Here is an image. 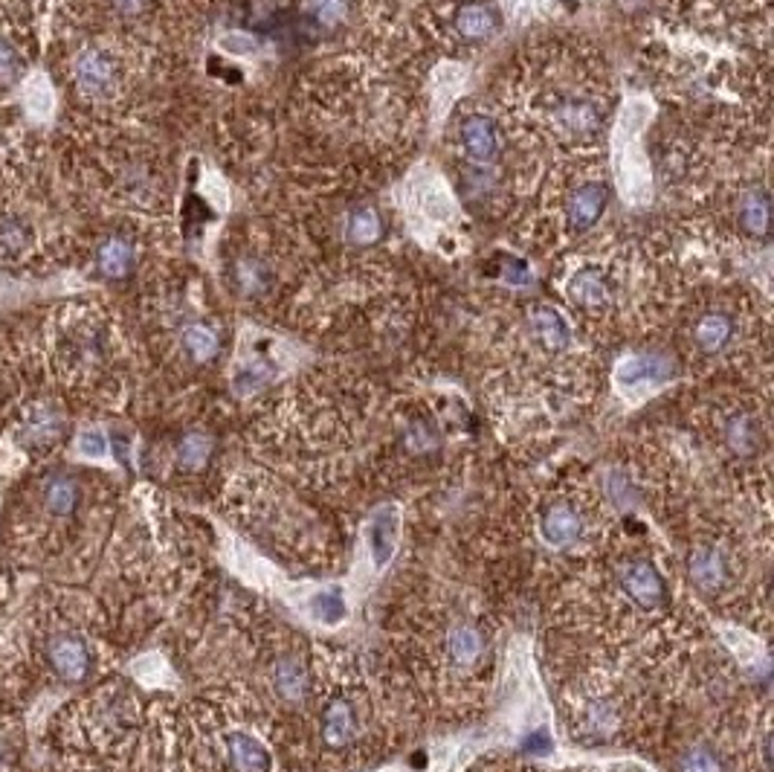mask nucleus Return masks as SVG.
Returning a JSON list of instances; mask_svg holds the SVG:
<instances>
[{
	"mask_svg": "<svg viewBox=\"0 0 774 772\" xmlns=\"http://www.w3.org/2000/svg\"><path fill=\"white\" fill-rule=\"evenodd\" d=\"M73 82L88 100H107L119 88V65L105 47H88L76 56Z\"/></svg>",
	"mask_w": 774,
	"mask_h": 772,
	"instance_id": "obj_1",
	"label": "nucleus"
},
{
	"mask_svg": "<svg viewBox=\"0 0 774 772\" xmlns=\"http://www.w3.org/2000/svg\"><path fill=\"white\" fill-rule=\"evenodd\" d=\"M47 659L56 677L65 682H82L91 673V650L82 636L76 633H58L47 645Z\"/></svg>",
	"mask_w": 774,
	"mask_h": 772,
	"instance_id": "obj_2",
	"label": "nucleus"
},
{
	"mask_svg": "<svg viewBox=\"0 0 774 772\" xmlns=\"http://www.w3.org/2000/svg\"><path fill=\"white\" fill-rule=\"evenodd\" d=\"M621 587L629 596L633 604L642 610H659L661 598H665V581H661L659 569L650 561H633L621 569Z\"/></svg>",
	"mask_w": 774,
	"mask_h": 772,
	"instance_id": "obj_3",
	"label": "nucleus"
},
{
	"mask_svg": "<svg viewBox=\"0 0 774 772\" xmlns=\"http://www.w3.org/2000/svg\"><path fill=\"white\" fill-rule=\"evenodd\" d=\"M322 744L328 749H348L357 740V712L346 698H331L320 714Z\"/></svg>",
	"mask_w": 774,
	"mask_h": 772,
	"instance_id": "obj_4",
	"label": "nucleus"
},
{
	"mask_svg": "<svg viewBox=\"0 0 774 772\" xmlns=\"http://www.w3.org/2000/svg\"><path fill=\"white\" fill-rule=\"evenodd\" d=\"M61 349H65L67 364L73 366V369H93V366H100L102 357H105V337H102L96 325L70 323Z\"/></svg>",
	"mask_w": 774,
	"mask_h": 772,
	"instance_id": "obj_5",
	"label": "nucleus"
},
{
	"mask_svg": "<svg viewBox=\"0 0 774 772\" xmlns=\"http://www.w3.org/2000/svg\"><path fill=\"white\" fill-rule=\"evenodd\" d=\"M459 137H462V149L470 160L476 163H490L499 151V131H496V123L485 114H467L462 119V128H459Z\"/></svg>",
	"mask_w": 774,
	"mask_h": 772,
	"instance_id": "obj_6",
	"label": "nucleus"
},
{
	"mask_svg": "<svg viewBox=\"0 0 774 772\" xmlns=\"http://www.w3.org/2000/svg\"><path fill=\"white\" fill-rule=\"evenodd\" d=\"M688 578L696 590L719 592L728 581V561L717 546H696L688 557Z\"/></svg>",
	"mask_w": 774,
	"mask_h": 772,
	"instance_id": "obj_7",
	"label": "nucleus"
},
{
	"mask_svg": "<svg viewBox=\"0 0 774 772\" xmlns=\"http://www.w3.org/2000/svg\"><path fill=\"white\" fill-rule=\"evenodd\" d=\"M540 534L548 546H571L584 534V517L571 503H554L545 508L543 520H540Z\"/></svg>",
	"mask_w": 774,
	"mask_h": 772,
	"instance_id": "obj_8",
	"label": "nucleus"
},
{
	"mask_svg": "<svg viewBox=\"0 0 774 772\" xmlns=\"http://www.w3.org/2000/svg\"><path fill=\"white\" fill-rule=\"evenodd\" d=\"M673 360L668 355H635L626 357L624 364L619 369V381L621 387H656V383H665L668 378H673Z\"/></svg>",
	"mask_w": 774,
	"mask_h": 772,
	"instance_id": "obj_9",
	"label": "nucleus"
},
{
	"mask_svg": "<svg viewBox=\"0 0 774 772\" xmlns=\"http://www.w3.org/2000/svg\"><path fill=\"white\" fill-rule=\"evenodd\" d=\"M270 682L285 703H302L311 691V673L299 656H281L270 668Z\"/></svg>",
	"mask_w": 774,
	"mask_h": 772,
	"instance_id": "obj_10",
	"label": "nucleus"
},
{
	"mask_svg": "<svg viewBox=\"0 0 774 772\" xmlns=\"http://www.w3.org/2000/svg\"><path fill=\"white\" fill-rule=\"evenodd\" d=\"M607 200H610V189H607L603 183H584V186L571 192V198H568V224L575 227V230H589V227H594L598 224V218L603 216V209H607Z\"/></svg>",
	"mask_w": 774,
	"mask_h": 772,
	"instance_id": "obj_11",
	"label": "nucleus"
},
{
	"mask_svg": "<svg viewBox=\"0 0 774 772\" xmlns=\"http://www.w3.org/2000/svg\"><path fill=\"white\" fill-rule=\"evenodd\" d=\"M453 26L464 42H487V38L499 30V15H496V9L490 7V3L467 0V3L455 9Z\"/></svg>",
	"mask_w": 774,
	"mask_h": 772,
	"instance_id": "obj_12",
	"label": "nucleus"
},
{
	"mask_svg": "<svg viewBox=\"0 0 774 772\" xmlns=\"http://www.w3.org/2000/svg\"><path fill=\"white\" fill-rule=\"evenodd\" d=\"M223 744H227V758L235 772H270L267 749L250 731H230Z\"/></svg>",
	"mask_w": 774,
	"mask_h": 772,
	"instance_id": "obj_13",
	"label": "nucleus"
},
{
	"mask_svg": "<svg viewBox=\"0 0 774 772\" xmlns=\"http://www.w3.org/2000/svg\"><path fill=\"white\" fill-rule=\"evenodd\" d=\"M444 648L447 656H450V662L462 665V668H473V665L482 662V656L487 654V640L476 624L462 622L450 627Z\"/></svg>",
	"mask_w": 774,
	"mask_h": 772,
	"instance_id": "obj_14",
	"label": "nucleus"
},
{
	"mask_svg": "<svg viewBox=\"0 0 774 772\" xmlns=\"http://www.w3.org/2000/svg\"><path fill=\"white\" fill-rule=\"evenodd\" d=\"M554 123L568 137H592L601 128L603 117L598 105L589 100H566L554 111Z\"/></svg>",
	"mask_w": 774,
	"mask_h": 772,
	"instance_id": "obj_15",
	"label": "nucleus"
},
{
	"mask_svg": "<svg viewBox=\"0 0 774 772\" xmlns=\"http://www.w3.org/2000/svg\"><path fill=\"white\" fill-rule=\"evenodd\" d=\"M531 329H534L536 341L543 343L548 352H563L568 346V341H571L566 320H563L561 311L552 306H536L534 311H531Z\"/></svg>",
	"mask_w": 774,
	"mask_h": 772,
	"instance_id": "obj_16",
	"label": "nucleus"
},
{
	"mask_svg": "<svg viewBox=\"0 0 774 772\" xmlns=\"http://www.w3.org/2000/svg\"><path fill=\"white\" fill-rule=\"evenodd\" d=\"M134 262H137V253H134L131 241L125 239H107L96 256V265L107 279H125L134 270Z\"/></svg>",
	"mask_w": 774,
	"mask_h": 772,
	"instance_id": "obj_17",
	"label": "nucleus"
},
{
	"mask_svg": "<svg viewBox=\"0 0 774 772\" xmlns=\"http://www.w3.org/2000/svg\"><path fill=\"white\" fill-rule=\"evenodd\" d=\"M619 708L610 700H592L580 714V726L589 731V738H612V731L619 729Z\"/></svg>",
	"mask_w": 774,
	"mask_h": 772,
	"instance_id": "obj_18",
	"label": "nucleus"
},
{
	"mask_svg": "<svg viewBox=\"0 0 774 772\" xmlns=\"http://www.w3.org/2000/svg\"><path fill=\"white\" fill-rule=\"evenodd\" d=\"M79 506V485L70 476H53L44 488V508L53 517H70Z\"/></svg>",
	"mask_w": 774,
	"mask_h": 772,
	"instance_id": "obj_19",
	"label": "nucleus"
},
{
	"mask_svg": "<svg viewBox=\"0 0 774 772\" xmlns=\"http://www.w3.org/2000/svg\"><path fill=\"white\" fill-rule=\"evenodd\" d=\"M568 297L575 299L577 306L584 308H598L607 302L610 288L603 283V276L598 270H580V274L568 283Z\"/></svg>",
	"mask_w": 774,
	"mask_h": 772,
	"instance_id": "obj_20",
	"label": "nucleus"
},
{
	"mask_svg": "<svg viewBox=\"0 0 774 772\" xmlns=\"http://www.w3.org/2000/svg\"><path fill=\"white\" fill-rule=\"evenodd\" d=\"M725 441H728V448H731L733 453L751 457V453L760 448L758 422H754L751 416H746V413L733 416L731 422H728V427H725Z\"/></svg>",
	"mask_w": 774,
	"mask_h": 772,
	"instance_id": "obj_21",
	"label": "nucleus"
},
{
	"mask_svg": "<svg viewBox=\"0 0 774 772\" xmlns=\"http://www.w3.org/2000/svg\"><path fill=\"white\" fill-rule=\"evenodd\" d=\"M731 316L725 314H705L700 320V325H696V346H700L702 352H719L725 346V343L731 341Z\"/></svg>",
	"mask_w": 774,
	"mask_h": 772,
	"instance_id": "obj_22",
	"label": "nucleus"
},
{
	"mask_svg": "<svg viewBox=\"0 0 774 772\" xmlns=\"http://www.w3.org/2000/svg\"><path fill=\"white\" fill-rule=\"evenodd\" d=\"M740 224L751 235H766L769 230V195L763 189H751L740 204Z\"/></svg>",
	"mask_w": 774,
	"mask_h": 772,
	"instance_id": "obj_23",
	"label": "nucleus"
},
{
	"mask_svg": "<svg viewBox=\"0 0 774 772\" xmlns=\"http://www.w3.org/2000/svg\"><path fill=\"white\" fill-rule=\"evenodd\" d=\"M209 453H212V439L207 433H189L177 448V465L183 471H200L209 462Z\"/></svg>",
	"mask_w": 774,
	"mask_h": 772,
	"instance_id": "obj_24",
	"label": "nucleus"
},
{
	"mask_svg": "<svg viewBox=\"0 0 774 772\" xmlns=\"http://www.w3.org/2000/svg\"><path fill=\"white\" fill-rule=\"evenodd\" d=\"M183 346H186V352H189L198 364H207V360H212V357L218 355V334H215L212 329H207V325H189V329L183 332Z\"/></svg>",
	"mask_w": 774,
	"mask_h": 772,
	"instance_id": "obj_25",
	"label": "nucleus"
},
{
	"mask_svg": "<svg viewBox=\"0 0 774 772\" xmlns=\"http://www.w3.org/2000/svg\"><path fill=\"white\" fill-rule=\"evenodd\" d=\"M58 430H61V418L56 416V410L38 407L26 416L24 433L33 441H42V445L47 441V445H50V441L58 436Z\"/></svg>",
	"mask_w": 774,
	"mask_h": 772,
	"instance_id": "obj_26",
	"label": "nucleus"
},
{
	"mask_svg": "<svg viewBox=\"0 0 774 772\" xmlns=\"http://www.w3.org/2000/svg\"><path fill=\"white\" fill-rule=\"evenodd\" d=\"M348 241L355 244H371V241L380 239V216L371 207H362L357 212H351L348 218Z\"/></svg>",
	"mask_w": 774,
	"mask_h": 772,
	"instance_id": "obj_27",
	"label": "nucleus"
},
{
	"mask_svg": "<svg viewBox=\"0 0 774 772\" xmlns=\"http://www.w3.org/2000/svg\"><path fill=\"white\" fill-rule=\"evenodd\" d=\"M682 772H725L723 761L714 749L708 747H691L682 756V764H679Z\"/></svg>",
	"mask_w": 774,
	"mask_h": 772,
	"instance_id": "obj_28",
	"label": "nucleus"
},
{
	"mask_svg": "<svg viewBox=\"0 0 774 772\" xmlns=\"http://www.w3.org/2000/svg\"><path fill=\"white\" fill-rule=\"evenodd\" d=\"M392 549H395V517L383 515L374 523V561H378V566L386 564Z\"/></svg>",
	"mask_w": 774,
	"mask_h": 772,
	"instance_id": "obj_29",
	"label": "nucleus"
},
{
	"mask_svg": "<svg viewBox=\"0 0 774 772\" xmlns=\"http://www.w3.org/2000/svg\"><path fill=\"white\" fill-rule=\"evenodd\" d=\"M308 12L325 26L343 24L348 15V0H308Z\"/></svg>",
	"mask_w": 774,
	"mask_h": 772,
	"instance_id": "obj_30",
	"label": "nucleus"
},
{
	"mask_svg": "<svg viewBox=\"0 0 774 772\" xmlns=\"http://www.w3.org/2000/svg\"><path fill=\"white\" fill-rule=\"evenodd\" d=\"M24 73V59L15 50V44H9L7 38H0V84H15Z\"/></svg>",
	"mask_w": 774,
	"mask_h": 772,
	"instance_id": "obj_31",
	"label": "nucleus"
},
{
	"mask_svg": "<svg viewBox=\"0 0 774 772\" xmlns=\"http://www.w3.org/2000/svg\"><path fill=\"white\" fill-rule=\"evenodd\" d=\"M239 288L244 293H262L264 288H267V270H264L262 262H256V258H247V262H241L239 265Z\"/></svg>",
	"mask_w": 774,
	"mask_h": 772,
	"instance_id": "obj_32",
	"label": "nucleus"
},
{
	"mask_svg": "<svg viewBox=\"0 0 774 772\" xmlns=\"http://www.w3.org/2000/svg\"><path fill=\"white\" fill-rule=\"evenodd\" d=\"M311 607L316 619H322L325 624H337L339 619L346 615V604H343V598H339L337 592H320V596H313Z\"/></svg>",
	"mask_w": 774,
	"mask_h": 772,
	"instance_id": "obj_33",
	"label": "nucleus"
},
{
	"mask_svg": "<svg viewBox=\"0 0 774 772\" xmlns=\"http://www.w3.org/2000/svg\"><path fill=\"white\" fill-rule=\"evenodd\" d=\"M267 378H270V372H267V366L264 364L244 366V369L235 375V392H239V395H253V392H258L264 383H267Z\"/></svg>",
	"mask_w": 774,
	"mask_h": 772,
	"instance_id": "obj_34",
	"label": "nucleus"
},
{
	"mask_svg": "<svg viewBox=\"0 0 774 772\" xmlns=\"http://www.w3.org/2000/svg\"><path fill=\"white\" fill-rule=\"evenodd\" d=\"M24 241H26L24 221L9 218V221L0 224V250H7V253H21V250H24Z\"/></svg>",
	"mask_w": 774,
	"mask_h": 772,
	"instance_id": "obj_35",
	"label": "nucleus"
},
{
	"mask_svg": "<svg viewBox=\"0 0 774 772\" xmlns=\"http://www.w3.org/2000/svg\"><path fill=\"white\" fill-rule=\"evenodd\" d=\"M79 448H82L84 457H105L107 450V439L102 430H84L82 439H79Z\"/></svg>",
	"mask_w": 774,
	"mask_h": 772,
	"instance_id": "obj_36",
	"label": "nucleus"
},
{
	"mask_svg": "<svg viewBox=\"0 0 774 772\" xmlns=\"http://www.w3.org/2000/svg\"><path fill=\"white\" fill-rule=\"evenodd\" d=\"M508 270H505V279L511 285H531V270L525 267V262H517V258H508L505 262Z\"/></svg>",
	"mask_w": 774,
	"mask_h": 772,
	"instance_id": "obj_37",
	"label": "nucleus"
},
{
	"mask_svg": "<svg viewBox=\"0 0 774 772\" xmlns=\"http://www.w3.org/2000/svg\"><path fill=\"white\" fill-rule=\"evenodd\" d=\"M406 441H409V448L427 450L429 445H436V436H432L424 424H415L413 430H409V436H406Z\"/></svg>",
	"mask_w": 774,
	"mask_h": 772,
	"instance_id": "obj_38",
	"label": "nucleus"
},
{
	"mask_svg": "<svg viewBox=\"0 0 774 772\" xmlns=\"http://www.w3.org/2000/svg\"><path fill=\"white\" fill-rule=\"evenodd\" d=\"M223 47L232 53H253L256 47H253V38H247V35H227L223 38Z\"/></svg>",
	"mask_w": 774,
	"mask_h": 772,
	"instance_id": "obj_39",
	"label": "nucleus"
},
{
	"mask_svg": "<svg viewBox=\"0 0 774 772\" xmlns=\"http://www.w3.org/2000/svg\"><path fill=\"white\" fill-rule=\"evenodd\" d=\"M522 747L531 749V752H545V749L552 747V744H548V735H545V731L540 729V731H534L531 738H525V744H522Z\"/></svg>",
	"mask_w": 774,
	"mask_h": 772,
	"instance_id": "obj_40",
	"label": "nucleus"
},
{
	"mask_svg": "<svg viewBox=\"0 0 774 772\" xmlns=\"http://www.w3.org/2000/svg\"><path fill=\"white\" fill-rule=\"evenodd\" d=\"M114 7L123 12V15H137L142 7H146V0H114Z\"/></svg>",
	"mask_w": 774,
	"mask_h": 772,
	"instance_id": "obj_41",
	"label": "nucleus"
}]
</instances>
